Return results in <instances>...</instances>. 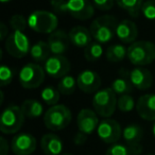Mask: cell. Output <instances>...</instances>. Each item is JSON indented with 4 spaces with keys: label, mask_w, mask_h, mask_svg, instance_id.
Wrapping results in <instances>:
<instances>
[{
    "label": "cell",
    "mask_w": 155,
    "mask_h": 155,
    "mask_svg": "<svg viewBox=\"0 0 155 155\" xmlns=\"http://www.w3.org/2000/svg\"><path fill=\"white\" fill-rule=\"evenodd\" d=\"M9 150V142L7 141L5 137H0V155H8Z\"/></svg>",
    "instance_id": "74e56055"
},
{
    "label": "cell",
    "mask_w": 155,
    "mask_h": 155,
    "mask_svg": "<svg viewBox=\"0 0 155 155\" xmlns=\"http://www.w3.org/2000/svg\"><path fill=\"white\" fill-rule=\"evenodd\" d=\"M72 115L67 106L63 104L50 106L44 114V123L46 127L51 131H61L67 127L71 122Z\"/></svg>",
    "instance_id": "3957f363"
},
{
    "label": "cell",
    "mask_w": 155,
    "mask_h": 155,
    "mask_svg": "<svg viewBox=\"0 0 155 155\" xmlns=\"http://www.w3.org/2000/svg\"><path fill=\"white\" fill-rule=\"evenodd\" d=\"M48 45L54 55H63L68 50L70 39L69 35L63 30H56L48 37Z\"/></svg>",
    "instance_id": "2e32d148"
},
{
    "label": "cell",
    "mask_w": 155,
    "mask_h": 155,
    "mask_svg": "<svg viewBox=\"0 0 155 155\" xmlns=\"http://www.w3.org/2000/svg\"><path fill=\"white\" fill-rule=\"evenodd\" d=\"M77 86H78L77 80H75L72 75H65L64 78L60 79V82L58 84V89L61 95L69 96L74 93Z\"/></svg>",
    "instance_id": "4316f807"
},
{
    "label": "cell",
    "mask_w": 155,
    "mask_h": 155,
    "mask_svg": "<svg viewBox=\"0 0 155 155\" xmlns=\"http://www.w3.org/2000/svg\"><path fill=\"white\" fill-rule=\"evenodd\" d=\"M105 155H131L129 147L121 143H114L106 150Z\"/></svg>",
    "instance_id": "836d02e7"
},
{
    "label": "cell",
    "mask_w": 155,
    "mask_h": 155,
    "mask_svg": "<svg viewBox=\"0 0 155 155\" xmlns=\"http://www.w3.org/2000/svg\"><path fill=\"white\" fill-rule=\"evenodd\" d=\"M5 50L11 56L15 58H21L30 52L29 38L20 31H13L5 39Z\"/></svg>",
    "instance_id": "ba28073f"
},
{
    "label": "cell",
    "mask_w": 155,
    "mask_h": 155,
    "mask_svg": "<svg viewBox=\"0 0 155 155\" xmlns=\"http://www.w3.org/2000/svg\"><path fill=\"white\" fill-rule=\"evenodd\" d=\"M2 3H8V2H10V1H12V0H0Z\"/></svg>",
    "instance_id": "7bdbcfd3"
},
{
    "label": "cell",
    "mask_w": 155,
    "mask_h": 155,
    "mask_svg": "<svg viewBox=\"0 0 155 155\" xmlns=\"http://www.w3.org/2000/svg\"><path fill=\"white\" fill-rule=\"evenodd\" d=\"M130 80L135 88L146 91L152 86L153 77L149 69L143 66H136L130 71Z\"/></svg>",
    "instance_id": "9a60e30c"
},
{
    "label": "cell",
    "mask_w": 155,
    "mask_h": 155,
    "mask_svg": "<svg viewBox=\"0 0 155 155\" xmlns=\"http://www.w3.org/2000/svg\"><path fill=\"white\" fill-rule=\"evenodd\" d=\"M117 107L120 112L123 113L132 112L135 107V100L131 95L119 96L118 100H117Z\"/></svg>",
    "instance_id": "f546056e"
},
{
    "label": "cell",
    "mask_w": 155,
    "mask_h": 155,
    "mask_svg": "<svg viewBox=\"0 0 155 155\" xmlns=\"http://www.w3.org/2000/svg\"><path fill=\"white\" fill-rule=\"evenodd\" d=\"M70 43L73 46L79 48H86L91 43V33L89 29L85 28L83 26L73 27L68 33Z\"/></svg>",
    "instance_id": "ffe728a7"
},
{
    "label": "cell",
    "mask_w": 155,
    "mask_h": 155,
    "mask_svg": "<svg viewBox=\"0 0 155 155\" xmlns=\"http://www.w3.org/2000/svg\"><path fill=\"white\" fill-rule=\"evenodd\" d=\"M78 87L85 94L97 93L101 86V78L96 71L86 69L77 78Z\"/></svg>",
    "instance_id": "5bb4252c"
},
{
    "label": "cell",
    "mask_w": 155,
    "mask_h": 155,
    "mask_svg": "<svg viewBox=\"0 0 155 155\" xmlns=\"http://www.w3.org/2000/svg\"><path fill=\"white\" fill-rule=\"evenodd\" d=\"M65 13H68L74 19L87 20L95 14V7L89 0H67Z\"/></svg>",
    "instance_id": "30bf717a"
},
{
    "label": "cell",
    "mask_w": 155,
    "mask_h": 155,
    "mask_svg": "<svg viewBox=\"0 0 155 155\" xmlns=\"http://www.w3.org/2000/svg\"><path fill=\"white\" fill-rule=\"evenodd\" d=\"M143 136V131L138 124H130L124 127L122 132V137L127 146L140 143Z\"/></svg>",
    "instance_id": "cb8c5ba5"
},
{
    "label": "cell",
    "mask_w": 155,
    "mask_h": 155,
    "mask_svg": "<svg viewBox=\"0 0 155 155\" xmlns=\"http://www.w3.org/2000/svg\"><path fill=\"white\" fill-rule=\"evenodd\" d=\"M148 155H153V154H148Z\"/></svg>",
    "instance_id": "f6af8a7d"
},
{
    "label": "cell",
    "mask_w": 155,
    "mask_h": 155,
    "mask_svg": "<svg viewBox=\"0 0 155 155\" xmlns=\"http://www.w3.org/2000/svg\"><path fill=\"white\" fill-rule=\"evenodd\" d=\"M21 110L24 115L29 119H35L44 114V106L38 100L28 99L25 100L21 104Z\"/></svg>",
    "instance_id": "7402d4cb"
},
{
    "label": "cell",
    "mask_w": 155,
    "mask_h": 155,
    "mask_svg": "<svg viewBox=\"0 0 155 155\" xmlns=\"http://www.w3.org/2000/svg\"><path fill=\"white\" fill-rule=\"evenodd\" d=\"M127 56V48L120 44H115L107 48L106 50V58L110 62L118 63L123 61Z\"/></svg>",
    "instance_id": "484cf974"
},
{
    "label": "cell",
    "mask_w": 155,
    "mask_h": 155,
    "mask_svg": "<svg viewBox=\"0 0 155 155\" xmlns=\"http://www.w3.org/2000/svg\"><path fill=\"white\" fill-rule=\"evenodd\" d=\"M122 132L119 122L110 118H104L102 121H100L97 129L98 137L108 144L117 143V141L122 136Z\"/></svg>",
    "instance_id": "9c48e42d"
},
{
    "label": "cell",
    "mask_w": 155,
    "mask_h": 155,
    "mask_svg": "<svg viewBox=\"0 0 155 155\" xmlns=\"http://www.w3.org/2000/svg\"><path fill=\"white\" fill-rule=\"evenodd\" d=\"M36 146V138L29 133H19L11 140V150L15 155H31Z\"/></svg>",
    "instance_id": "8fae6325"
},
{
    "label": "cell",
    "mask_w": 155,
    "mask_h": 155,
    "mask_svg": "<svg viewBox=\"0 0 155 155\" xmlns=\"http://www.w3.org/2000/svg\"><path fill=\"white\" fill-rule=\"evenodd\" d=\"M60 91L52 86H46L43 88L41 93V98L46 104L50 106L56 105L60 100Z\"/></svg>",
    "instance_id": "f1b7e54d"
},
{
    "label": "cell",
    "mask_w": 155,
    "mask_h": 155,
    "mask_svg": "<svg viewBox=\"0 0 155 155\" xmlns=\"http://www.w3.org/2000/svg\"><path fill=\"white\" fill-rule=\"evenodd\" d=\"M41 147L45 155H62L63 141L55 134H45L41 139Z\"/></svg>",
    "instance_id": "d6986e66"
},
{
    "label": "cell",
    "mask_w": 155,
    "mask_h": 155,
    "mask_svg": "<svg viewBox=\"0 0 155 155\" xmlns=\"http://www.w3.org/2000/svg\"><path fill=\"white\" fill-rule=\"evenodd\" d=\"M9 35V28L5 22H1L0 24V39H1V41H5Z\"/></svg>",
    "instance_id": "f35d334b"
},
{
    "label": "cell",
    "mask_w": 155,
    "mask_h": 155,
    "mask_svg": "<svg viewBox=\"0 0 155 155\" xmlns=\"http://www.w3.org/2000/svg\"><path fill=\"white\" fill-rule=\"evenodd\" d=\"M0 95H1V101H0V104H2V102H3V91H0Z\"/></svg>",
    "instance_id": "60d3db41"
},
{
    "label": "cell",
    "mask_w": 155,
    "mask_h": 155,
    "mask_svg": "<svg viewBox=\"0 0 155 155\" xmlns=\"http://www.w3.org/2000/svg\"><path fill=\"white\" fill-rule=\"evenodd\" d=\"M62 155H73V154H71V153H64V154H62Z\"/></svg>",
    "instance_id": "ee69618b"
},
{
    "label": "cell",
    "mask_w": 155,
    "mask_h": 155,
    "mask_svg": "<svg viewBox=\"0 0 155 155\" xmlns=\"http://www.w3.org/2000/svg\"><path fill=\"white\" fill-rule=\"evenodd\" d=\"M152 133H153V136H154L155 138V123L153 124V127H152Z\"/></svg>",
    "instance_id": "b9f144b4"
},
{
    "label": "cell",
    "mask_w": 155,
    "mask_h": 155,
    "mask_svg": "<svg viewBox=\"0 0 155 155\" xmlns=\"http://www.w3.org/2000/svg\"><path fill=\"white\" fill-rule=\"evenodd\" d=\"M117 95L110 87L95 93L93 98L94 110L103 118H110L117 108Z\"/></svg>",
    "instance_id": "277c9868"
},
{
    "label": "cell",
    "mask_w": 155,
    "mask_h": 155,
    "mask_svg": "<svg viewBox=\"0 0 155 155\" xmlns=\"http://www.w3.org/2000/svg\"><path fill=\"white\" fill-rule=\"evenodd\" d=\"M141 13L147 19L155 20V0H147L141 8Z\"/></svg>",
    "instance_id": "d6a6232c"
},
{
    "label": "cell",
    "mask_w": 155,
    "mask_h": 155,
    "mask_svg": "<svg viewBox=\"0 0 155 155\" xmlns=\"http://www.w3.org/2000/svg\"><path fill=\"white\" fill-rule=\"evenodd\" d=\"M87 136L88 135H86V134L79 131L74 135V137H73V142H74V144H77V146H83V144L87 141Z\"/></svg>",
    "instance_id": "8d00e7d4"
},
{
    "label": "cell",
    "mask_w": 155,
    "mask_h": 155,
    "mask_svg": "<svg viewBox=\"0 0 155 155\" xmlns=\"http://www.w3.org/2000/svg\"><path fill=\"white\" fill-rule=\"evenodd\" d=\"M50 53H51V50H50L49 45L48 43L43 41H39L36 44H34L30 50L31 58H33L34 62L37 63H45L50 58Z\"/></svg>",
    "instance_id": "603a6c76"
},
{
    "label": "cell",
    "mask_w": 155,
    "mask_h": 155,
    "mask_svg": "<svg viewBox=\"0 0 155 155\" xmlns=\"http://www.w3.org/2000/svg\"><path fill=\"white\" fill-rule=\"evenodd\" d=\"M28 27L33 31L44 34H51L56 31L58 19L53 13L48 11H34L29 15Z\"/></svg>",
    "instance_id": "5b68a950"
},
{
    "label": "cell",
    "mask_w": 155,
    "mask_h": 155,
    "mask_svg": "<svg viewBox=\"0 0 155 155\" xmlns=\"http://www.w3.org/2000/svg\"><path fill=\"white\" fill-rule=\"evenodd\" d=\"M138 29L135 22L130 19H123L118 22L116 28V36L123 44H133L137 38Z\"/></svg>",
    "instance_id": "ac0fdd59"
},
{
    "label": "cell",
    "mask_w": 155,
    "mask_h": 155,
    "mask_svg": "<svg viewBox=\"0 0 155 155\" xmlns=\"http://www.w3.org/2000/svg\"><path fill=\"white\" fill-rule=\"evenodd\" d=\"M102 54H103L102 44L98 41H91L84 50V56L88 62H97L101 58Z\"/></svg>",
    "instance_id": "83f0119b"
},
{
    "label": "cell",
    "mask_w": 155,
    "mask_h": 155,
    "mask_svg": "<svg viewBox=\"0 0 155 155\" xmlns=\"http://www.w3.org/2000/svg\"><path fill=\"white\" fill-rule=\"evenodd\" d=\"M9 25L13 31L24 32L27 27H28V19H26L25 16L21 15V14H15V15H13L10 18Z\"/></svg>",
    "instance_id": "4dcf8cb0"
},
{
    "label": "cell",
    "mask_w": 155,
    "mask_h": 155,
    "mask_svg": "<svg viewBox=\"0 0 155 155\" xmlns=\"http://www.w3.org/2000/svg\"><path fill=\"white\" fill-rule=\"evenodd\" d=\"M46 71L44 67L35 63L25 65L19 71V83L26 89H34L39 87L45 81Z\"/></svg>",
    "instance_id": "52a82bcc"
},
{
    "label": "cell",
    "mask_w": 155,
    "mask_h": 155,
    "mask_svg": "<svg viewBox=\"0 0 155 155\" xmlns=\"http://www.w3.org/2000/svg\"><path fill=\"white\" fill-rule=\"evenodd\" d=\"M115 0H93V5L100 11H110L113 9Z\"/></svg>",
    "instance_id": "e575fe53"
},
{
    "label": "cell",
    "mask_w": 155,
    "mask_h": 155,
    "mask_svg": "<svg viewBox=\"0 0 155 155\" xmlns=\"http://www.w3.org/2000/svg\"><path fill=\"white\" fill-rule=\"evenodd\" d=\"M117 25L118 22L114 16H99L94 19V21L91 24L89 31L95 41H98L100 44H106L112 41L116 35Z\"/></svg>",
    "instance_id": "6da1fadb"
},
{
    "label": "cell",
    "mask_w": 155,
    "mask_h": 155,
    "mask_svg": "<svg viewBox=\"0 0 155 155\" xmlns=\"http://www.w3.org/2000/svg\"><path fill=\"white\" fill-rule=\"evenodd\" d=\"M136 110L142 119L155 121V94H147L138 99Z\"/></svg>",
    "instance_id": "e0dca14e"
},
{
    "label": "cell",
    "mask_w": 155,
    "mask_h": 155,
    "mask_svg": "<svg viewBox=\"0 0 155 155\" xmlns=\"http://www.w3.org/2000/svg\"><path fill=\"white\" fill-rule=\"evenodd\" d=\"M67 0H50V5L52 9L58 13H65V7H66Z\"/></svg>",
    "instance_id": "d590c367"
},
{
    "label": "cell",
    "mask_w": 155,
    "mask_h": 155,
    "mask_svg": "<svg viewBox=\"0 0 155 155\" xmlns=\"http://www.w3.org/2000/svg\"><path fill=\"white\" fill-rule=\"evenodd\" d=\"M100 121L98 114L91 108H83L79 112L77 117V124L79 131L86 135L93 134L98 129Z\"/></svg>",
    "instance_id": "4fadbf2b"
},
{
    "label": "cell",
    "mask_w": 155,
    "mask_h": 155,
    "mask_svg": "<svg viewBox=\"0 0 155 155\" xmlns=\"http://www.w3.org/2000/svg\"><path fill=\"white\" fill-rule=\"evenodd\" d=\"M133 85L130 80V72L121 69L119 71V77L113 81L110 88L113 89L116 95L122 96V95H130L133 91Z\"/></svg>",
    "instance_id": "44dd1931"
},
{
    "label": "cell",
    "mask_w": 155,
    "mask_h": 155,
    "mask_svg": "<svg viewBox=\"0 0 155 155\" xmlns=\"http://www.w3.org/2000/svg\"><path fill=\"white\" fill-rule=\"evenodd\" d=\"M127 58L135 66H146L155 60V44L149 41H139L127 48Z\"/></svg>",
    "instance_id": "7a4b0ae2"
},
{
    "label": "cell",
    "mask_w": 155,
    "mask_h": 155,
    "mask_svg": "<svg viewBox=\"0 0 155 155\" xmlns=\"http://www.w3.org/2000/svg\"><path fill=\"white\" fill-rule=\"evenodd\" d=\"M115 2L133 18H137L141 13L143 0H115Z\"/></svg>",
    "instance_id": "d4e9b609"
},
{
    "label": "cell",
    "mask_w": 155,
    "mask_h": 155,
    "mask_svg": "<svg viewBox=\"0 0 155 155\" xmlns=\"http://www.w3.org/2000/svg\"><path fill=\"white\" fill-rule=\"evenodd\" d=\"M13 77H14V72L9 66L2 65V66L0 67V85L2 87L11 84L12 80H13Z\"/></svg>",
    "instance_id": "1f68e13d"
},
{
    "label": "cell",
    "mask_w": 155,
    "mask_h": 155,
    "mask_svg": "<svg viewBox=\"0 0 155 155\" xmlns=\"http://www.w3.org/2000/svg\"><path fill=\"white\" fill-rule=\"evenodd\" d=\"M26 116L18 105H9L3 110L0 117V131L3 134H15L21 129Z\"/></svg>",
    "instance_id": "8992f818"
},
{
    "label": "cell",
    "mask_w": 155,
    "mask_h": 155,
    "mask_svg": "<svg viewBox=\"0 0 155 155\" xmlns=\"http://www.w3.org/2000/svg\"><path fill=\"white\" fill-rule=\"evenodd\" d=\"M44 69L51 78L62 79L70 71V62L64 55H53L45 62Z\"/></svg>",
    "instance_id": "7c38bea8"
},
{
    "label": "cell",
    "mask_w": 155,
    "mask_h": 155,
    "mask_svg": "<svg viewBox=\"0 0 155 155\" xmlns=\"http://www.w3.org/2000/svg\"><path fill=\"white\" fill-rule=\"evenodd\" d=\"M129 147V150L131 152V155H140L142 153V146L140 143H135Z\"/></svg>",
    "instance_id": "ab89813d"
}]
</instances>
